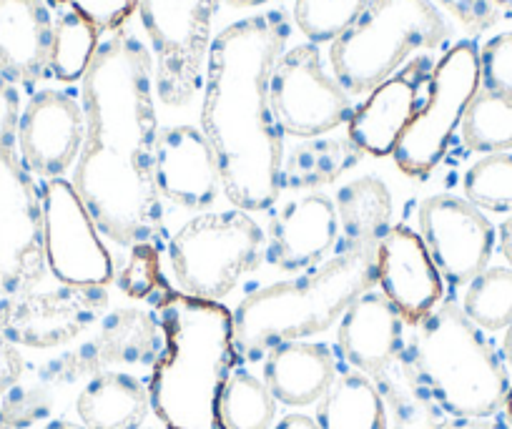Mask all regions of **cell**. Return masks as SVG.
Here are the masks:
<instances>
[{"label":"cell","instance_id":"cell-1","mask_svg":"<svg viewBox=\"0 0 512 429\" xmlns=\"http://www.w3.org/2000/svg\"><path fill=\"white\" fill-rule=\"evenodd\" d=\"M86 141L73 189L98 231L118 246H154L161 196L154 179V58L128 31L113 33L83 76Z\"/></svg>","mask_w":512,"mask_h":429},{"label":"cell","instance_id":"cell-2","mask_svg":"<svg viewBox=\"0 0 512 429\" xmlns=\"http://www.w3.org/2000/svg\"><path fill=\"white\" fill-rule=\"evenodd\" d=\"M287 38V16L267 11L226 26L206 58L201 133L226 199L246 214L272 209L282 194L284 133L269 106V76Z\"/></svg>","mask_w":512,"mask_h":429},{"label":"cell","instance_id":"cell-3","mask_svg":"<svg viewBox=\"0 0 512 429\" xmlns=\"http://www.w3.org/2000/svg\"><path fill=\"white\" fill-rule=\"evenodd\" d=\"M156 302L164 349L151 364V409L166 429H226L221 392L239 359L231 312L171 289Z\"/></svg>","mask_w":512,"mask_h":429},{"label":"cell","instance_id":"cell-4","mask_svg":"<svg viewBox=\"0 0 512 429\" xmlns=\"http://www.w3.org/2000/svg\"><path fill=\"white\" fill-rule=\"evenodd\" d=\"M397 369L450 417H495L510 394L505 359L455 299L412 327Z\"/></svg>","mask_w":512,"mask_h":429},{"label":"cell","instance_id":"cell-5","mask_svg":"<svg viewBox=\"0 0 512 429\" xmlns=\"http://www.w3.org/2000/svg\"><path fill=\"white\" fill-rule=\"evenodd\" d=\"M374 284L377 249H357L334 254L299 279L256 289L231 312L236 357L246 364L264 362L279 344L327 332Z\"/></svg>","mask_w":512,"mask_h":429},{"label":"cell","instance_id":"cell-6","mask_svg":"<svg viewBox=\"0 0 512 429\" xmlns=\"http://www.w3.org/2000/svg\"><path fill=\"white\" fill-rule=\"evenodd\" d=\"M447 36L450 26L432 0H369L329 48L334 81L349 96H364L395 76L410 53L440 48Z\"/></svg>","mask_w":512,"mask_h":429},{"label":"cell","instance_id":"cell-7","mask_svg":"<svg viewBox=\"0 0 512 429\" xmlns=\"http://www.w3.org/2000/svg\"><path fill=\"white\" fill-rule=\"evenodd\" d=\"M21 96L0 76V299L33 289L46 276L41 189L18 151Z\"/></svg>","mask_w":512,"mask_h":429},{"label":"cell","instance_id":"cell-8","mask_svg":"<svg viewBox=\"0 0 512 429\" xmlns=\"http://www.w3.org/2000/svg\"><path fill=\"white\" fill-rule=\"evenodd\" d=\"M264 231L246 211L196 214L169 241V261L181 294L221 302L259 266Z\"/></svg>","mask_w":512,"mask_h":429},{"label":"cell","instance_id":"cell-9","mask_svg":"<svg viewBox=\"0 0 512 429\" xmlns=\"http://www.w3.org/2000/svg\"><path fill=\"white\" fill-rule=\"evenodd\" d=\"M480 86V51L475 43L452 46L432 68L425 106L415 113L392 154L402 174L427 176L440 164Z\"/></svg>","mask_w":512,"mask_h":429},{"label":"cell","instance_id":"cell-10","mask_svg":"<svg viewBox=\"0 0 512 429\" xmlns=\"http://www.w3.org/2000/svg\"><path fill=\"white\" fill-rule=\"evenodd\" d=\"M221 0H139L156 58V93L166 106H186L204 86L211 21Z\"/></svg>","mask_w":512,"mask_h":429},{"label":"cell","instance_id":"cell-11","mask_svg":"<svg viewBox=\"0 0 512 429\" xmlns=\"http://www.w3.org/2000/svg\"><path fill=\"white\" fill-rule=\"evenodd\" d=\"M269 106L279 131L317 138L352 116L349 93L327 76L314 43L294 46L277 58L269 76Z\"/></svg>","mask_w":512,"mask_h":429},{"label":"cell","instance_id":"cell-12","mask_svg":"<svg viewBox=\"0 0 512 429\" xmlns=\"http://www.w3.org/2000/svg\"><path fill=\"white\" fill-rule=\"evenodd\" d=\"M41 206L43 254L51 274L66 286H106L113 279V259L71 181H43Z\"/></svg>","mask_w":512,"mask_h":429},{"label":"cell","instance_id":"cell-13","mask_svg":"<svg viewBox=\"0 0 512 429\" xmlns=\"http://www.w3.org/2000/svg\"><path fill=\"white\" fill-rule=\"evenodd\" d=\"M106 309V286H33L28 292L0 299V337L16 347H61L96 327Z\"/></svg>","mask_w":512,"mask_h":429},{"label":"cell","instance_id":"cell-14","mask_svg":"<svg viewBox=\"0 0 512 429\" xmlns=\"http://www.w3.org/2000/svg\"><path fill=\"white\" fill-rule=\"evenodd\" d=\"M164 349L159 317L136 307L108 312L96 334L41 367L43 382L71 384L83 377L111 372V367L154 364Z\"/></svg>","mask_w":512,"mask_h":429},{"label":"cell","instance_id":"cell-15","mask_svg":"<svg viewBox=\"0 0 512 429\" xmlns=\"http://www.w3.org/2000/svg\"><path fill=\"white\" fill-rule=\"evenodd\" d=\"M420 231L447 284L467 286L490 266L495 229L487 216L467 199L437 194L422 201Z\"/></svg>","mask_w":512,"mask_h":429},{"label":"cell","instance_id":"cell-16","mask_svg":"<svg viewBox=\"0 0 512 429\" xmlns=\"http://www.w3.org/2000/svg\"><path fill=\"white\" fill-rule=\"evenodd\" d=\"M86 141V113L71 93H33L18 118V151L31 174L61 179L78 161Z\"/></svg>","mask_w":512,"mask_h":429},{"label":"cell","instance_id":"cell-17","mask_svg":"<svg viewBox=\"0 0 512 429\" xmlns=\"http://www.w3.org/2000/svg\"><path fill=\"white\" fill-rule=\"evenodd\" d=\"M379 292L390 299L407 327H417L440 307L445 279L432 261L425 241L410 226L387 231L377 249Z\"/></svg>","mask_w":512,"mask_h":429},{"label":"cell","instance_id":"cell-18","mask_svg":"<svg viewBox=\"0 0 512 429\" xmlns=\"http://www.w3.org/2000/svg\"><path fill=\"white\" fill-rule=\"evenodd\" d=\"M154 179L161 199L194 211L209 209L224 189L214 151L194 126H169L159 131Z\"/></svg>","mask_w":512,"mask_h":429},{"label":"cell","instance_id":"cell-19","mask_svg":"<svg viewBox=\"0 0 512 429\" xmlns=\"http://www.w3.org/2000/svg\"><path fill=\"white\" fill-rule=\"evenodd\" d=\"M339 241L337 204L312 191L289 201L269 221L267 261L282 271H304L327 259Z\"/></svg>","mask_w":512,"mask_h":429},{"label":"cell","instance_id":"cell-20","mask_svg":"<svg viewBox=\"0 0 512 429\" xmlns=\"http://www.w3.org/2000/svg\"><path fill=\"white\" fill-rule=\"evenodd\" d=\"M339 354L354 372L379 379L390 372L405 347V322L392 302L369 289L349 304L337 332Z\"/></svg>","mask_w":512,"mask_h":429},{"label":"cell","instance_id":"cell-21","mask_svg":"<svg viewBox=\"0 0 512 429\" xmlns=\"http://www.w3.org/2000/svg\"><path fill=\"white\" fill-rule=\"evenodd\" d=\"M425 63H412L402 73H395L374 91L367 101L349 116L347 138L362 154L390 156L395 154L402 133L420 111V86Z\"/></svg>","mask_w":512,"mask_h":429},{"label":"cell","instance_id":"cell-22","mask_svg":"<svg viewBox=\"0 0 512 429\" xmlns=\"http://www.w3.org/2000/svg\"><path fill=\"white\" fill-rule=\"evenodd\" d=\"M53 18L43 0H0V76L33 88L51 73Z\"/></svg>","mask_w":512,"mask_h":429},{"label":"cell","instance_id":"cell-23","mask_svg":"<svg viewBox=\"0 0 512 429\" xmlns=\"http://www.w3.org/2000/svg\"><path fill=\"white\" fill-rule=\"evenodd\" d=\"M337 379V359L317 342H287L264 359V382L274 399L287 407H309L319 402Z\"/></svg>","mask_w":512,"mask_h":429},{"label":"cell","instance_id":"cell-24","mask_svg":"<svg viewBox=\"0 0 512 429\" xmlns=\"http://www.w3.org/2000/svg\"><path fill=\"white\" fill-rule=\"evenodd\" d=\"M149 407V387L126 372L96 374L76 399L86 429H141Z\"/></svg>","mask_w":512,"mask_h":429},{"label":"cell","instance_id":"cell-25","mask_svg":"<svg viewBox=\"0 0 512 429\" xmlns=\"http://www.w3.org/2000/svg\"><path fill=\"white\" fill-rule=\"evenodd\" d=\"M339 249L337 254L357 249H379V241L390 231L392 196L377 176H362L342 186L337 194Z\"/></svg>","mask_w":512,"mask_h":429},{"label":"cell","instance_id":"cell-26","mask_svg":"<svg viewBox=\"0 0 512 429\" xmlns=\"http://www.w3.org/2000/svg\"><path fill=\"white\" fill-rule=\"evenodd\" d=\"M317 422L322 429H387L390 414L374 379L352 369L337 374L319 399Z\"/></svg>","mask_w":512,"mask_h":429},{"label":"cell","instance_id":"cell-27","mask_svg":"<svg viewBox=\"0 0 512 429\" xmlns=\"http://www.w3.org/2000/svg\"><path fill=\"white\" fill-rule=\"evenodd\" d=\"M374 384L382 392L384 404H387V414H390L392 429H510L507 424L495 422L492 417L475 419V417H450L435 404L427 402L405 377L395 367Z\"/></svg>","mask_w":512,"mask_h":429},{"label":"cell","instance_id":"cell-28","mask_svg":"<svg viewBox=\"0 0 512 429\" xmlns=\"http://www.w3.org/2000/svg\"><path fill=\"white\" fill-rule=\"evenodd\" d=\"M362 151L349 138H314L294 146L282 164V189H317L359 164Z\"/></svg>","mask_w":512,"mask_h":429},{"label":"cell","instance_id":"cell-29","mask_svg":"<svg viewBox=\"0 0 512 429\" xmlns=\"http://www.w3.org/2000/svg\"><path fill=\"white\" fill-rule=\"evenodd\" d=\"M277 399L267 382L246 369H236L221 392V422L226 429H272Z\"/></svg>","mask_w":512,"mask_h":429},{"label":"cell","instance_id":"cell-30","mask_svg":"<svg viewBox=\"0 0 512 429\" xmlns=\"http://www.w3.org/2000/svg\"><path fill=\"white\" fill-rule=\"evenodd\" d=\"M462 141L480 154H510L512 151V101L490 91H477L462 116Z\"/></svg>","mask_w":512,"mask_h":429},{"label":"cell","instance_id":"cell-31","mask_svg":"<svg viewBox=\"0 0 512 429\" xmlns=\"http://www.w3.org/2000/svg\"><path fill=\"white\" fill-rule=\"evenodd\" d=\"M101 48V31L78 13L66 11L53 23L51 73L63 83L83 81L93 56Z\"/></svg>","mask_w":512,"mask_h":429},{"label":"cell","instance_id":"cell-32","mask_svg":"<svg viewBox=\"0 0 512 429\" xmlns=\"http://www.w3.org/2000/svg\"><path fill=\"white\" fill-rule=\"evenodd\" d=\"M462 312L482 332H500L512 324V266H487L467 284Z\"/></svg>","mask_w":512,"mask_h":429},{"label":"cell","instance_id":"cell-33","mask_svg":"<svg viewBox=\"0 0 512 429\" xmlns=\"http://www.w3.org/2000/svg\"><path fill=\"white\" fill-rule=\"evenodd\" d=\"M465 199L480 211L512 214V154H487L467 169Z\"/></svg>","mask_w":512,"mask_h":429},{"label":"cell","instance_id":"cell-34","mask_svg":"<svg viewBox=\"0 0 512 429\" xmlns=\"http://www.w3.org/2000/svg\"><path fill=\"white\" fill-rule=\"evenodd\" d=\"M367 6L369 0H297L294 21L314 46L334 43L362 16Z\"/></svg>","mask_w":512,"mask_h":429},{"label":"cell","instance_id":"cell-35","mask_svg":"<svg viewBox=\"0 0 512 429\" xmlns=\"http://www.w3.org/2000/svg\"><path fill=\"white\" fill-rule=\"evenodd\" d=\"M480 83L512 101V31L497 33L480 48Z\"/></svg>","mask_w":512,"mask_h":429},{"label":"cell","instance_id":"cell-36","mask_svg":"<svg viewBox=\"0 0 512 429\" xmlns=\"http://www.w3.org/2000/svg\"><path fill=\"white\" fill-rule=\"evenodd\" d=\"M0 402V417L13 429H26L51 414V394L43 387H16L8 389Z\"/></svg>","mask_w":512,"mask_h":429},{"label":"cell","instance_id":"cell-37","mask_svg":"<svg viewBox=\"0 0 512 429\" xmlns=\"http://www.w3.org/2000/svg\"><path fill=\"white\" fill-rule=\"evenodd\" d=\"M121 286L131 297H151L156 294V286L166 289L164 279L159 274V251L154 246H136L134 256L128 261L126 271L121 274ZM159 297V294H156Z\"/></svg>","mask_w":512,"mask_h":429},{"label":"cell","instance_id":"cell-38","mask_svg":"<svg viewBox=\"0 0 512 429\" xmlns=\"http://www.w3.org/2000/svg\"><path fill=\"white\" fill-rule=\"evenodd\" d=\"M56 3H63L73 13L83 16L98 31L113 33L121 31L123 23L134 16V11L139 8V0H56Z\"/></svg>","mask_w":512,"mask_h":429},{"label":"cell","instance_id":"cell-39","mask_svg":"<svg viewBox=\"0 0 512 429\" xmlns=\"http://www.w3.org/2000/svg\"><path fill=\"white\" fill-rule=\"evenodd\" d=\"M432 3L450 11L472 33L487 31L497 18L492 0H432Z\"/></svg>","mask_w":512,"mask_h":429},{"label":"cell","instance_id":"cell-40","mask_svg":"<svg viewBox=\"0 0 512 429\" xmlns=\"http://www.w3.org/2000/svg\"><path fill=\"white\" fill-rule=\"evenodd\" d=\"M23 377V357L8 339L0 337V397L16 387Z\"/></svg>","mask_w":512,"mask_h":429},{"label":"cell","instance_id":"cell-41","mask_svg":"<svg viewBox=\"0 0 512 429\" xmlns=\"http://www.w3.org/2000/svg\"><path fill=\"white\" fill-rule=\"evenodd\" d=\"M272 429H322V427H319L317 417H309V414H287V417L279 419Z\"/></svg>","mask_w":512,"mask_h":429},{"label":"cell","instance_id":"cell-42","mask_svg":"<svg viewBox=\"0 0 512 429\" xmlns=\"http://www.w3.org/2000/svg\"><path fill=\"white\" fill-rule=\"evenodd\" d=\"M500 251L507 259V264L512 266V216L500 226Z\"/></svg>","mask_w":512,"mask_h":429},{"label":"cell","instance_id":"cell-43","mask_svg":"<svg viewBox=\"0 0 512 429\" xmlns=\"http://www.w3.org/2000/svg\"><path fill=\"white\" fill-rule=\"evenodd\" d=\"M502 359L512 367V324L505 329V337H502Z\"/></svg>","mask_w":512,"mask_h":429},{"label":"cell","instance_id":"cell-44","mask_svg":"<svg viewBox=\"0 0 512 429\" xmlns=\"http://www.w3.org/2000/svg\"><path fill=\"white\" fill-rule=\"evenodd\" d=\"M43 429H86V427L76 422H68V419H53V422H48Z\"/></svg>","mask_w":512,"mask_h":429},{"label":"cell","instance_id":"cell-45","mask_svg":"<svg viewBox=\"0 0 512 429\" xmlns=\"http://www.w3.org/2000/svg\"><path fill=\"white\" fill-rule=\"evenodd\" d=\"M234 8H256V6H264L269 0H229Z\"/></svg>","mask_w":512,"mask_h":429},{"label":"cell","instance_id":"cell-46","mask_svg":"<svg viewBox=\"0 0 512 429\" xmlns=\"http://www.w3.org/2000/svg\"><path fill=\"white\" fill-rule=\"evenodd\" d=\"M492 6H500V8H507V11H512V0H492Z\"/></svg>","mask_w":512,"mask_h":429},{"label":"cell","instance_id":"cell-47","mask_svg":"<svg viewBox=\"0 0 512 429\" xmlns=\"http://www.w3.org/2000/svg\"><path fill=\"white\" fill-rule=\"evenodd\" d=\"M505 409H507V414H510V419H512V387H510V394H507Z\"/></svg>","mask_w":512,"mask_h":429},{"label":"cell","instance_id":"cell-48","mask_svg":"<svg viewBox=\"0 0 512 429\" xmlns=\"http://www.w3.org/2000/svg\"><path fill=\"white\" fill-rule=\"evenodd\" d=\"M0 429H13V427H11V424H8V422H6V419L0 417Z\"/></svg>","mask_w":512,"mask_h":429},{"label":"cell","instance_id":"cell-49","mask_svg":"<svg viewBox=\"0 0 512 429\" xmlns=\"http://www.w3.org/2000/svg\"><path fill=\"white\" fill-rule=\"evenodd\" d=\"M141 429H154V427H141Z\"/></svg>","mask_w":512,"mask_h":429}]
</instances>
